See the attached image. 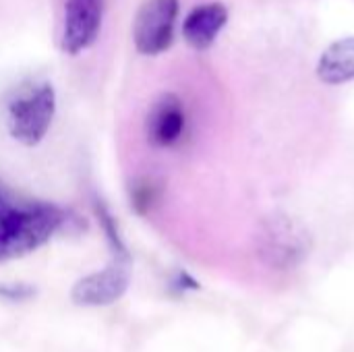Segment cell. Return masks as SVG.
<instances>
[{
    "label": "cell",
    "instance_id": "obj_6",
    "mask_svg": "<svg viewBox=\"0 0 354 352\" xmlns=\"http://www.w3.org/2000/svg\"><path fill=\"white\" fill-rule=\"evenodd\" d=\"M102 19L104 0H66L62 50L68 54H79L89 48L100 33Z\"/></svg>",
    "mask_w": 354,
    "mask_h": 352
},
{
    "label": "cell",
    "instance_id": "obj_2",
    "mask_svg": "<svg viewBox=\"0 0 354 352\" xmlns=\"http://www.w3.org/2000/svg\"><path fill=\"white\" fill-rule=\"evenodd\" d=\"M56 112V93L54 87L46 81L25 83L19 87L6 106V124L8 133L23 145H37L54 118Z\"/></svg>",
    "mask_w": 354,
    "mask_h": 352
},
{
    "label": "cell",
    "instance_id": "obj_8",
    "mask_svg": "<svg viewBox=\"0 0 354 352\" xmlns=\"http://www.w3.org/2000/svg\"><path fill=\"white\" fill-rule=\"evenodd\" d=\"M226 23H228V8L222 2L199 4L187 15L183 23L185 41L195 50H207L218 39Z\"/></svg>",
    "mask_w": 354,
    "mask_h": 352
},
{
    "label": "cell",
    "instance_id": "obj_4",
    "mask_svg": "<svg viewBox=\"0 0 354 352\" xmlns=\"http://www.w3.org/2000/svg\"><path fill=\"white\" fill-rule=\"evenodd\" d=\"M178 0H145L133 23L135 48L145 56H158L172 46Z\"/></svg>",
    "mask_w": 354,
    "mask_h": 352
},
{
    "label": "cell",
    "instance_id": "obj_3",
    "mask_svg": "<svg viewBox=\"0 0 354 352\" xmlns=\"http://www.w3.org/2000/svg\"><path fill=\"white\" fill-rule=\"evenodd\" d=\"M311 251V234L303 222L286 214L268 216L257 234V253L272 270H292Z\"/></svg>",
    "mask_w": 354,
    "mask_h": 352
},
{
    "label": "cell",
    "instance_id": "obj_7",
    "mask_svg": "<svg viewBox=\"0 0 354 352\" xmlns=\"http://www.w3.org/2000/svg\"><path fill=\"white\" fill-rule=\"evenodd\" d=\"M187 127L185 106L178 95L164 93L147 114V139L153 147H172L180 141Z\"/></svg>",
    "mask_w": 354,
    "mask_h": 352
},
{
    "label": "cell",
    "instance_id": "obj_10",
    "mask_svg": "<svg viewBox=\"0 0 354 352\" xmlns=\"http://www.w3.org/2000/svg\"><path fill=\"white\" fill-rule=\"evenodd\" d=\"M160 185L153 178H139L131 185V205L139 216H145L151 212V207L160 199Z\"/></svg>",
    "mask_w": 354,
    "mask_h": 352
},
{
    "label": "cell",
    "instance_id": "obj_9",
    "mask_svg": "<svg viewBox=\"0 0 354 352\" xmlns=\"http://www.w3.org/2000/svg\"><path fill=\"white\" fill-rule=\"evenodd\" d=\"M317 77L326 85H342L354 79V35L332 41L317 60Z\"/></svg>",
    "mask_w": 354,
    "mask_h": 352
},
{
    "label": "cell",
    "instance_id": "obj_1",
    "mask_svg": "<svg viewBox=\"0 0 354 352\" xmlns=\"http://www.w3.org/2000/svg\"><path fill=\"white\" fill-rule=\"evenodd\" d=\"M68 220L66 210L19 197L0 183V263L33 253Z\"/></svg>",
    "mask_w": 354,
    "mask_h": 352
},
{
    "label": "cell",
    "instance_id": "obj_5",
    "mask_svg": "<svg viewBox=\"0 0 354 352\" xmlns=\"http://www.w3.org/2000/svg\"><path fill=\"white\" fill-rule=\"evenodd\" d=\"M131 282V259L129 257H112L110 266L102 272H93L81 278L73 290L71 299L81 307H106L118 301Z\"/></svg>",
    "mask_w": 354,
    "mask_h": 352
}]
</instances>
